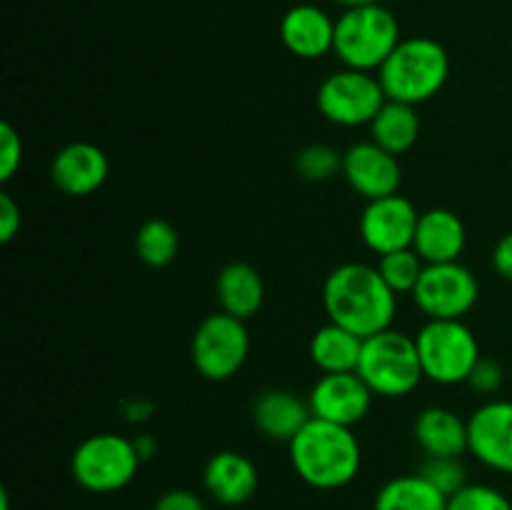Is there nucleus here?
Masks as SVG:
<instances>
[{"instance_id":"35","label":"nucleus","mask_w":512,"mask_h":510,"mask_svg":"<svg viewBox=\"0 0 512 510\" xmlns=\"http://www.w3.org/2000/svg\"><path fill=\"white\" fill-rule=\"evenodd\" d=\"M135 448H138L140 460L145 463V460L153 458V455H155V448H158V443H155L153 435H140V438H135Z\"/></svg>"},{"instance_id":"5","label":"nucleus","mask_w":512,"mask_h":510,"mask_svg":"<svg viewBox=\"0 0 512 510\" xmlns=\"http://www.w3.org/2000/svg\"><path fill=\"white\" fill-rule=\"evenodd\" d=\"M355 373L380 398L395 400L410 395L425 378L415 335L388 328L365 338Z\"/></svg>"},{"instance_id":"24","label":"nucleus","mask_w":512,"mask_h":510,"mask_svg":"<svg viewBox=\"0 0 512 510\" xmlns=\"http://www.w3.org/2000/svg\"><path fill=\"white\" fill-rule=\"evenodd\" d=\"M373 510H448V495L420 473L398 475L378 490Z\"/></svg>"},{"instance_id":"11","label":"nucleus","mask_w":512,"mask_h":510,"mask_svg":"<svg viewBox=\"0 0 512 510\" xmlns=\"http://www.w3.org/2000/svg\"><path fill=\"white\" fill-rule=\"evenodd\" d=\"M418 220V208L405 195L395 193L378 200H368L363 213H360V240L378 258L395 253V250L413 248Z\"/></svg>"},{"instance_id":"30","label":"nucleus","mask_w":512,"mask_h":510,"mask_svg":"<svg viewBox=\"0 0 512 510\" xmlns=\"http://www.w3.org/2000/svg\"><path fill=\"white\" fill-rule=\"evenodd\" d=\"M23 163V140L10 123L0 125V180L8 183Z\"/></svg>"},{"instance_id":"8","label":"nucleus","mask_w":512,"mask_h":510,"mask_svg":"<svg viewBox=\"0 0 512 510\" xmlns=\"http://www.w3.org/2000/svg\"><path fill=\"white\" fill-rule=\"evenodd\" d=\"M250 355V333L245 320L233 318V315L210 313L208 318L200 320L195 328L193 340H190V360L195 370L203 378L230 380L243 370Z\"/></svg>"},{"instance_id":"32","label":"nucleus","mask_w":512,"mask_h":510,"mask_svg":"<svg viewBox=\"0 0 512 510\" xmlns=\"http://www.w3.org/2000/svg\"><path fill=\"white\" fill-rule=\"evenodd\" d=\"M153 510H208V505H205V500L200 498L195 490L173 488L165 490V493L155 500Z\"/></svg>"},{"instance_id":"14","label":"nucleus","mask_w":512,"mask_h":510,"mask_svg":"<svg viewBox=\"0 0 512 510\" xmlns=\"http://www.w3.org/2000/svg\"><path fill=\"white\" fill-rule=\"evenodd\" d=\"M343 178L365 200H378L398 193L403 168L398 155L388 153L373 140H363L343 153Z\"/></svg>"},{"instance_id":"33","label":"nucleus","mask_w":512,"mask_h":510,"mask_svg":"<svg viewBox=\"0 0 512 510\" xmlns=\"http://www.w3.org/2000/svg\"><path fill=\"white\" fill-rule=\"evenodd\" d=\"M20 225H23V215H20V205L15 203L10 193H0V240L10 243L18 235Z\"/></svg>"},{"instance_id":"21","label":"nucleus","mask_w":512,"mask_h":510,"mask_svg":"<svg viewBox=\"0 0 512 510\" xmlns=\"http://www.w3.org/2000/svg\"><path fill=\"white\" fill-rule=\"evenodd\" d=\"M215 295H218L223 313L240 320H250L260 313L265 303L263 275L250 263L225 265L215 280Z\"/></svg>"},{"instance_id":"15","label":"nucleus","mask_w":512,"mask_h":510,"mask_svg":"<svg viewBox=\"0 0 512 510\" xmlns=\"http://www.w3.org/2000/svg\"><path fill=\"white\" fill-rule=\"evenodd\" d=\"M110 175L108 155L95 143H70L50 160V180L60 193L70 198H85L105 185Z\"/></svg>"},{"instance_id":"18","label":"nucleus","mask_w":512,"mask_h":510,"mask_svg":"<svg viewBox=\"0 0 512 510\" xmlns=\"http://www.w3.org/2000/svg\"><path fill=\"white\" fill-rule=\"evenodd\" d=\"M468 245V230L458 213L448 208H430L420 213L413 250L428 265L455 263Z\"/></svg>"},{"instance_id":"25","label":"nucleus","mask_w":512,"mask_h":510,"mask_svg":"<svg viewBox=\"0 0 512 510\" xmlns=\"http://www.w3.org/2000/svg\"><path fill=\"white\" fill-rule=\"evenodd\" d=\"M180 250V235L168 220L150 218L135 233V253L150 268H165Z\"/></svg>"},{"instance_id":"7","label":"nucleus","mask_w":512,"mask_h":510,"mask_svg":"<svg viewBox=\"0 0 512 510\" xmlns=\"http://www.w3.org/2000/svg\"><path fill=\"white\" fill-rule=\"evenodd\" d=\"M415 345L425 380L435 385L468 383L470 370L483 358L478 338L463 320H425Z\"/></svg>"},{"instance_id":"22","label":"nucleus","mask_w":512,"mask_h":510,"mask_svg":"<svg viewBox=\"0 0 512 510\" xmlns=\"http://www.w3.org/2000/svg\"><path fill=\"white\" fill-rule=\"evenodd\" d=\"M308 353L320 373H353L358 370L360 353H363V338L328 320L313 333Z\"/></svg>"},{"instance_id":"27","label":"nucleus","mask_w":512,"mask_h":510,"mask_svg":"<svg viewBox=\"0 0 512 510\" xmlns=\"http://www.w3.org/2000/svg\"><path fill=\"white\" fill-rule=\"evenodd\" d=\"M295 168L310 183H325V180H333L335 175H343V153L325 143L305 145L295 155Z\"/></svg>"},{"instance_id":"10","label":"nucleus","mask_w":512,"mask_h":510,"mask_svg":"<svg viewBox=\"0 0 512 510\" xmlns=\"http://www.w3.org/2000/svg\"><path fill=\"white\" fill-rule=\"evenodd\" d=\"M410 298L428 320H463L478 303L480 283L460 260L425 265Z\"/></svg>"},{"instance_id":"9","label":"nucleus","mask_w":512,"mask_h":510,"mask_svg":"<svg viewBox=\"0 0 512 510\" xmlns=\"http://www.w3.org/2000/svg\"><path fill=\"white\" fill-rule=\"evenodd\" d=\"M388 103L378 73L340 68L330 73L318 88V110L328 123L340 128H360L373 123Z\"/></svg>"},{"instance_id":"23","label":"nucleus","mask_w":512,"mask_h":510,"mask_svg":"<svg viewBox=\"0 0 512 510\" xmlns=\"http://www.w3.org/2000/svg\"><path fill=\"white\" fill-rule=\"evenodd\" d=\"M370 128V140L378 143L393 155H403L418 143L420 138V115L415 105L398 103V100H388L375 115Z\"/></svg>"},{"instance_id":"26","label":"nucleus","mask_w":512,"mask_h":510,"mask_svg":"<svg viewBox=\"0 0 512 510\" xmlns=\"http://www.w3.org/2000/svg\"><path fill=\"white\" fill-rule=\"evenodd\" d=\"M425 260L415 253L413 248L395 250V253L380 255L378 258V270L383 275L385 283L390 285L395 295H410L418 285L420 275L425 270Z\"/></svg>"},{"instance_id":"13","label":"nucleus","mask_w":512,"mask_h":510,"mask_svg":"<svg viewBox=\"0 0 512 510\" xmlns=\"http://www.w3.org/2000/svg\"><path fill=\"white\" fill-rule=\"evenodd\" d=\"M373 390L358 373H323L308 393L313 418L338 425H358L373 408Z\"/></svg>"},{"instance_id":"1","label":"nucleus","mask_w":512,"mask_h":510,"mask_svg":"<svg viewBox=\"0 0 512 510\" xmlns=\"http://www.w3.org/2000/svg\"><path fill=\"white\" fill-rule=\"evenodd\" d=\"M323 308L330 323L343 325L365 340L393 328L398 295L385 283L378 265L343 263L325 278Z\"/></svg>"},{"instance_id":"6","label":"nucleus","mask_w":512,"mask_h":510,"mask_svg":"<svg viewBox=\"0 0 512 510\" xmlns=\"http://www.w3.org/2000/svg\"><path fill=\"white\" fill-rule=\"evenodd\" d=\"M140 460L135 440L118 433L88 435L70 458V475L88 493L108 495L128 488L138 475Z\"/></svg>"},{"instance_id":"31","label":"nucleus","mask_w":512,"mask_h":510,"mask_svg":"<svg viewBox=\"0 0 512 510\" xmlns=\"http://www.w3.org/2000/svg\"><path fill=\"white\" fill-rule=\"evenodd\" d=\"M503 380V365L493 358H480L468 375L470 390H475L478 395H495L503 388Z\"/></svg>"},{"instance_id":"3","label":"nucleus","mask_w":512,"mask_h":510,"mask_svg":"<svg viewBox=\"0 0 512 510\" xmlns=\"http://www.w3.org/2000/svg\"><path fill=\"white\" fill-rule=\"evenodd\" d=\"M388 100L420 105L445 88L450 78V55L438 40L403 38L378 70Z\"/></svg>"},{"instance_id":"4","label":"nucleus","mask_w":512,"mask_h":510,"mask_svg":"<svg viewBox=\"0 0 512 510\" xmlns=\"http://www.w3.org/2000/svg\"><path fill=\"white\" fill-rule=\"evenodd\" d=\"M400 23L383 3L343 10L335 20V58L343 68L378 73L400 43Z\"/></svg>"},{"instance_id":"17","label":"nucleus","mask_w":512,"mask_h":510,"mask_svg":"<svg viewBox=\"0 0 512 510\" xmlns=\"http://www.w3.org/2000/svg\"><path fill=\"white\" fill-rule=\"evenodd\" d=\"M280 40L295 58L318 60L333 53L335 20L318 5H293L280 20Z\"/></svg>"},{"instance_id":"20","label":"nucleus","mask_w":512,"mask_h":510,"mask_svg":"<svg viewBox=\"0 0 512 510\" xmlns=\"http://www.w3.org/2000/svg\"><path fill=\"white\" fill-rule=\"evenodd\" d=\"M413 438L425 455L463 458L468 453V420L443 405H430L415 418Z\"/></svg>"},{"instance_id":"29","label":"nucleus","mask_w":512,"mask_h":510,"mask_svg":"<svg viewBox=\"0 0 512 510\" xmlns=\"http://www.w3.org/2000/svg\"><path fill=\"white\" fill-rule=\"evenodd\" d=\"M448 510H512V503L503 490L493 485L465 483L448 498Z\"/></svg>"},{"instance_id":"36","label":"nucleus","mask_w":512,"mask_h":510,"mask_svg":"<svg viewBox=\"0 0 512 510\" xmlns=\"http://www.w3.org/2000/svg\"><path fill=\"white\" fill-rule=\"evenodd\" d=\"M338 5H343L345 10L348 8H363V5H380L383 0H335Z\"/></svg>"},{"instance_id":"37","label":"nucleus","mask_w":512,"mask_h":510,"mask_svg":"<svg viewBox=\"0 0 512 510\" xmlns=\"http://www.w3.org/2000/svg\"><path fill=\"white\" fill-rule=\"evenodd\" d=\"M0 510H10V495L8 490H0Z\"/></svg>"},{"instance_id":"2","label":"nucleus","mask_w":512,"mask_h":510,"mask_svg":"<svg viewBox=\"0 0 512 510\" xmlns=\"http://www.w3.org/2000/svg\"><path fill=\"white\" fill-rule=\"evenodd\" d=\"M288 455L295 475L315 490L345 488L358 478L363 465V450L353 428L320 418H310L290 440Z\"/></svg>"},{"instance_id":"34","label":"nucleus","mask_w":512,"mask_h":510,"mask_svg":"<svg viewBox=\"0 0 512 510\" xmlns=\"http://www.w3.org/2000/svg\"><path fill=\"white\" fill-rule=\"evenodd\" d=\"M493 268L500 278L512 283V230L495 243L493 248Z\"/></svg>"},{"instance_id":"16","label":"nucleus","mask_w":512,"mask_h":510,"mask_svg":"<svg viewBox=\"0 0 512 510\" xmlns=\"http://www.w3.org/2000/svg\"><path fill=\"white\" fill-rule=\"evenodd\" d=\"M260 475L253 460L238 450H220L205 463L203 485L215 503L240 508L258 493Z\"/></svg>"},{"instance_id":"12","label":"nucleus","mask_w":512,"mask_h":510,"mask_svg":"<svg viewBox=\"0 0 512 510\" xmlns=\"http://www.w3.org/2000/svg\"><path fill=\"white\" fill-rule=\"evenodd\" d=\"M468 453L485 468L512 475V400H488L470 413Z\"/></svg>"},{"instance_id":"19","label":"nucleus","mask_w":512,"mask_h":510,"mask_svg":"<svg viewBox=\"0 0 512 510\" xmlns=\"http://www.w3.org/2000/svg\"><path fill=\"white\" fill-rule=\"evenodd\" d=\"M310 403L285 388H270L253 403V423L265 438L290 443L310 423Z\"/></svg>"},{"instance_id":"28","label":"nucleus","mask_w":512,"mask_h":510,"mask_svg":"<svg viewBox=\"0 0 512 510\" xmlns=\"http://www.w3.org/2000/svg\"><path fill=\"white\" fill-rule=\"evenodd\" d=\"M418 473L423 475L428 483H433L440 493L448 495V498L453 493H458V490L468 483V470H465L463 460L460 458H435V455H425Z\"/></svg>"}]
</instances>
